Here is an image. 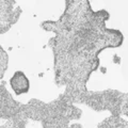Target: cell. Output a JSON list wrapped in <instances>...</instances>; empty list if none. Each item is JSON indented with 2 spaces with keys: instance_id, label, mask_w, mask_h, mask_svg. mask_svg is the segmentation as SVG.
Listing matches in <instances>:
<instances>
[{
  "instance_id": "cell-1",
  "label": "cell",
  "mask_w": 128,
  "mask_h": 128,
  "mask_svg": "<svg viewBox=\"0 0 128 128\" xmlns=\"http://www.w3.org/2000/svg\"><path fill=\"white\" fill-rule=\"evenodd\" d=\"M73 107L70 105L54 106V104L40 107L30 106L29 104L25 108V112L28 118L41 122L43 128H70V122L81 116V112Z\"/></svg>"
},
{
  "instance_id": "cell-2",
  "label": "cell",
  "mask_w": 128,
  "mask_h": 128,
  "mask_svg": "<svg viewBox=\"0 0 128 128\" xmlns=\"http://www.w3.org/2000/svg\"><path fill=\"white\" fill-rule=\"evenodd\" d=\"M11 86L14 90L16 95L27 93L29 91L30 83L29 80L22 72H16L15 75L11 78Z\"/></svg>"
},
{
  "instance_id": "cell-3",
  "label": "cell",
  "mask_w": 128,
  "mask_h": 128,
  "mask_svg": "<svg viewBox=\"0 0 128 128\" xmlns=\"http://www.w3.org/2000/svg\"><path fill=\"white\" fill-rule=\"evenodd\" d=\"M97 128H128V122L120 115H111L97 126Z\"/></svg>"
},
{
  "instance_id": "cell-4",
  "label": "cell",
  "mask_w": 128,
  "mask_h": 128,
  "mask_svg": "<svg viewBox=\"0 0 128 128\" xmlns=\"http://www.w3.org/2000/svg\"><path fill=\"white\" fill-rule=\"evenodd\" d=\"M122 113L124 114H126L127 116H128V97L124 100L123 102V108H122Z\"/></svg>"
},
{
  "instance_id": "cell-5",
  "label": "cell",
  "mask_w": 128,
  "mask_h": 128,
  "mask_svg": "<svg viewBox=\"0 0 128 128\" xmlns=\"http://www.w3.org/2000/svg\"><path fill=\"white\" fill-rule=\"evenodd\" d=\"M70 128H83L81 125H79V124H74V125H72Z\"/></svg>"
}]
</instances>
